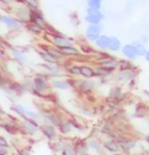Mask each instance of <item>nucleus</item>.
Returning a JSON list of instances; mask_svg holds the SVG:
<instances>
[{
  "label": "nucleus",
  "mask_w": 149,
  "mask_h": 155,
  "mask_svg": "<svg viewBox=\"0 0 149 155\" xmlns=\"http://www.w3.org/2000/svg\"><path fill=\"white\" fill-rule=\"evenodd\" d=\"M31 90L35 92L38 96H42L49 90V84L47 76L43 74H37L31 80Z\"/></svg>",
  "instance_id": "f257e3e1"
},
{
  "label": "nucleus",
  "mask_w": 149,
  "mask_h": 155,
  "mask_svg": "<svg viewBox=\"0 0 149 155\" xmlns=\"http://www.w3.org/2000/svg\"><path fill=\"white\" fill-rule=\"evenodd\" d=\"M39 122L34 119H23L20 123V128L25 134L31 136H38L39 134Z\"/></svg>",
  "instance_id": "f03ea898"
},
{
  "label": "nucleus",
  "mask_w": 149,
  "mask_h": 155,
  "mask_svg": "<svg viewBox=\"0 0 149 155\" xmlns=\"http://www.w3.org/2000/svg\"><path fill=\"white\" fill-rule=\"evenodd\" d=\"M39 132L43 134V136L45 137L46 139H48L49 141H54L55 139H57V130L56 127L50 125V124H41L39 126Z\"/></svg>",
  "instance_id": "7ed1b4c3"
},
{
  "label": "nucleus",
  "mask_w": 149,
  "mask_h": 155,
  "mask_svg": "<svg viewBox=\"0 0 149 155\" xmlns=\"http://www.w3.org/2000/svg\"><path fill=\"white\" fill-rule=\"evenodd\" d=\"M0 21L11 30H18V28H22V25L17 18H14V17L9 15H1L0 16Z\"/></svg>",
  "instance_id": "20e7f679"
},
{
  "label": "nucleus",
  "mask_w": 149,
  "mask_h": 155,
  "mask_svg": "<svg viewBox=\"0 0 149 155\" xmlns=\"http://www.w3.org/2000/svg\"><path fill=\"white\" fill-rule=\"evenodd\" d=\"M30 22L36 25L37 27L42 28L43 31H46L47 28V23L44 19V17L41 12H38L37 10H31V16H30Z\"/></svg>",
  "instance_id": "39448f33"
},
{
  "label": "nucleus",
  "mask_w": 149,
  "mask_h": 155,
  "mask_svg": "<svg viewBox=\"0 0 149 155\" xmlns=\"http://www.w3.org/2000/svg\"><path fill=\"white\" fill-rule=\"evenodd\" d=\"M103 18V14L99 12V10L95 9H89L87 10V15L85 16V20L90 25H98L101 22Z\"/></svg>",
  "instance_id": "423d86ee"
},
{
  "label": "nucleus",
  "mask_w": 149,
  "mask_h": 155,
  "mask_svg": "<svg viewBox=\"0 0 149 155\" xmlns=\"http://www.w3.org/2000/svg\"><path fill=\"white\" fill-rule=\"evenodd\" d=\"M52 42H53L54 46L58 49H61L66 46H72L71 40L66 37L61 36V35H53L52 36Z\"/></svg>",
  "instance_id": "0eeeda50"
},
{
  "label": "nucleus",
  "mask_w": 149,
  "mask_h": 155,
  "mask_svg": "<svg viewBox=\"0 0 149 155\" xmlns=\"http://www.w3.org/2000/svg\"><path fill=\"white\" fill-rule=\"evenodd\" d=\"M15 15L20 22H28L31 16V10L27 6H19L16 8Z\"/></svg>",
  "instance_id": "6e6552de"
},
{
  "label": "nucleus",
  "mask_w": 149,
  "mask_h": 155,
  "mask_svg": "<svg viewBox=\"0 0 149 155\" xmlns=\"http://www.w3.org/2000/svg\"><path fill=\"white\" fill-rule=\"evenodd\" d=\"M43 118L45 120V122H47V124H50V125L54 126V127H58V126L62 123V120L60 119V117L58 116L57 114H54L51 112L45 113Z\"/></svg>",
  "instance_id": "1a4fd4ad"
},
{
  "label": "nucleus",
  "mask_w": 149,
  "mask_h": 155,
  "mask_svg": "<svg viewBox=\"0 0 149 155\" xmlns=\"http://www.w3.org/2000/svg\"><path fill=\"white\" fill-rule=\"evenodd\" d=\"M99 33H101V28L96 25H90L88 28H86V38L90 41H95L99 37Z\"/></svg>",
  "instance_id": "9d476101"
},
{
  "label": "nucleus",
  "mask_w": 149,
  "mask_h": 155,
  "mask_svg": "<svg viewBox=\"0 0 149 155\" xmlns=\"http://www.w3.org/2000/svg\"><path fill=\"white\" fill-rule=\"evenodd\" d=\"M52 87L58 90H68L70 88L69 83L66 80H60V79H53L51 81Z\"/></svg>",
  "instance_id": "9b49d317"
},
{
  "label": "nucleus",
  "mask_w": 149,
  "mask_h": 155,
  "mask_svg": "<svg viewBox=\"0 0 149 155\" xmlns=\"http://www.w3.org/2000/svg\"><path fill=\"white\" fill-rule=\"evenodd\" d=\"M41 67L46 72L50 73L53 76H58L60 74V68L57 66V64H43V65H41Z\"/></svg>",
  "instance_id": "f8f14e48"
},
{
  "label": "nucleus",
  "mask_w": 149,
  "mask_h": 155,
  "mask_svg": "<svg viewBox=\"0 0 149 155\" xmlns=\"http://www.w3.org/2000/svg\"><path fill=\"white\" fill-rule=\"evenodd\" d=\"M39 55L46 64H57V62H58V60L55 59L53 56H51V55H50L47 51H45V50L40 51Z\"/></svg>",
  "instance_id": "ddd939ff"
},
{
  "label": "nucleus",
  "mask_w": 149,
  "mask_h": 155,
  "mask_svg": "<svg viewBox=\"0 0 149 155\" xmlns=\"http://www.w3.org/2000/svg\"><path fill=\"white\" fill-rule=\"evenodd\" d=\"M11 55H12L18 62H25V61H27V55L17 48L11 49Z\"/></svg>",
  "instance_id": "4468645a"
},
{
  "label": "nucleus",
  "mask_w": 149,
  "mask_h": 155,
  "mask_svg": "<svg viewBox=\"0 0 149 155\" xmlns=\"http://www.w3.org/2000/svg\"><path fill=\"white\" fill-rule=\"evenodd\" d=\"M58 129H59V132L61 134H63V135H68L72 131V126L68 122H62L58 126Z\"/></svg>",
  "instance_id": "2eb2a0df"
},
{
  "label": "nucleus",
  "mask_w": 149,
  "mask_h": 155,
  "mask_svg": "<svg viewBox=\"0 0 149 155\" xmlns=\"http://www.w3.org/2000/svg\"><path fill=\"white\" fill-rule=\"evenodd\" d=\"M109 42H110V38L107 36H99L98 39L95 40L96 45L101 49L108 48V47H109Z\"/></svg>",
  "instance_id": "dca6fc26"
},
{
  "label": "nucleus",
  "mask_w": 149,
  "mask_h": 155,
  "mask_svg": "<svg viewBox=\"0 0 149 155\" xmlns=\"http://www.w3.org/2000/svg\"><path fill=\"white\" fill-rule=\"evenodd\" d=\"M123 53L124 55L128 58H130V59H133V58H135L136 56V51L135 49H134V47L132 45H126L123 48Z\"/></svg>",
  "instance_id": "f3484780"
},
{
  "label": "nucleus",
  "mask_w": 149,
  "mask_h": 155,
  "mask_svg": "<svg viewBox=\"0 0 149 155\" xmlns=\"http://www.w3.org/2000/svg\"><path fill=\"white\" fill-rule=\"evenodd\" d=\"M12 110L16 115L22 117L23 119L25 118V114H27V110H28L27 107H25L23 106H22V104H13Z\"/></svg>",
  "instance_id": "a211bd4d"
},
{
  "label": "nucleus",
  "mask_w": 149,
  "mask_h": 155,
  "mask_svg": "<svg viewBox=\"0 0 149 155\" xmlns=\"http://www.w3.org/2000/svg\"><path fill=\"white\" fill-rule=\"evenodd\" d=\"M60 51L62 52V54L64 56L66 55H78L79 54V51L73 46H66V47H63V48L60 49Z\"/></svg>",
  "instance_id": "6ab92c4d"
},
{
  "label": "nucleus",
  "mask_w": 149,
  "mask_h": 155,
  "mask_svg": "<svg viewBox=\"0 0 149 155\" xmlns=\"http://www.w3.org/2000/svg\"><path fill=\"white\" fill-rule=\"evenodd\" d=\"M45 51L48 52V53L51 55V56H53L56 60H58L59 58L64 56V55L62 54V52L60 51V49L56 48V47H50V48L45 49Z\"/></svg>",
  "instance_id": "aec40b11"
},
{
  "label": "nucleus",
  "mask_w": 149,
  "mask_h": 155,
  "mask_svg": "<svg viewBox=\"0 0 149 155\" xmlns=\"http://www.w3.org/2000/svg\"><path fill=\"white\" fill-rule=\"evenodd\" d=\"M2 128H3L8 134H10V135H13V134H15L17 132L15 124H13V123H11V122H4V124L2 125Z\"/></svg>",
  "instance_id": "412c9836"
},
{
  "label": "nucleus",
  "mask_w": 149,
  "mask_h": 155,
  "mask_svg": "<svg viewBox=\"0 0 149 155\" xmlns=\"http://www.w3.org/2000/svg\"><path fill=\"white\" fill-rule=\"evenodd\" d=\"M120 47H121V43H120V41L117 39V38H110V42H109V48L111 51H118V50L120 49Z\"/></svg>",
  "instance_id": "4be33fe9"
},
{
  "label": "nucleus",
  "mask_w": 149,
  "mask_h": 155,
  "mask_svg": "<svg viewBox=\"0 0 149 155\" xmlns=\"http://www.w3.org/2000/svg\"><path fill=\"white\" fill-rule=\"evenodd\" d=\"M23 4L25 5L28 8H30L31 10H38L39 9V0H22Z\"/></svg>",
  "instance_id": "5701e85b"
},
{
  "label": "nucleus",
  "mask_w": 149,
  "mask_h": 155,
  "mask_svg": "<svg viewBox=\"0 0 149 155\" xmlns=\"http://www.w3.org/2000/svg\"><path fill=\"white\" fill-rule=\"evenodd\" d=\"M80 75H82L83 77L90 78L94 75V71L88 66H81L80 67Z\"/></svg>",
  "instance_id": "b1692460"
},
{
  "label": "nucleus",
  "mask_w": 149,
  "mask_h": 155,
  "mask_svg": "<svg viewBox=\"0 0 149 155\" xmlns=\"http://www.w3.org/2000/svg\"><path fill=\"white\" fill-rule=\"evenodd\" d=\"M132 46L134 47V49H135V51H136V54H137V55H139V56H143V55H145V53H146L145 47L143 46L141 43H139V42H134Z\"/></svg>",
  "instance_id": "393cba45"
},
{
  "label": "nucleus",
  "mask_w": 149,
  "mask_h": 155,
  "mask_svg": "<svg viewBox=\"0 0 149 155\" xmlns=\"http://www.w3.org/2000/svg\"><path fill=\"white\" fill-rule=\"evenodd\" d=\"M101 4V0H88V1H87V5H88L89 9L99 10Z\"/></svg>",
  "instance_id": "a878e982"
},
{
  "label": "nucleus",
  "mask_w": 149,
  "mask_h": 155,
  "mask_svg": "<svg viewBox=\"0 0 149 155\" xmlns=\"http://www.w3.org/2000/svg\"><path fill=\"white\" fill-rule=\"evenodd\" d=\"M27 28H28V31H30L31 33H33L35 35H40L43 31L42 28H40L39 27H37L36 25H34V23H31V22H30L27 25Z\"/></svg>",
  "instance_id": "bb28decb"
},
{
  "label": "nucleus",
  "mask_w": 149,
  "mask_h": 155,
  "mask_svg": "<svg viewBox=\"0 0 149 155\" xmlns=\"http://www.w3.org/2000/svg\"><path fill=\"white\" fill-rule=\"evenodd\" d=\"M104 147L107 149H109L110 151H118V145L116 144V143H114L113 141H107L104 143Z\"/></svg>",
  "instance_id": "cd10ccee"
},
{
  "label": "nucleus",
  "mask_w": 149,
  "mask_h": 155,
  "mask_svg": "<svg viewBox=\"0 0 149 155\" xmlns=\"http://www.w3.org/2000/svg\"><path fill=\"white\" fill-rule=\"evenodd\" d=\"M62 155H77V151L72 147H65L62 150Z\"/></svg>",
  "instance_id": "c85d7f7f"
},
{
  "label": "nucleus",
  "mask_w": 149,
  "mask_h": 155,
  "mask_svg": "<svg viewBox=\"0 0 149 155\" xmlns=\"http://www.w3.org/2000/svg\"><path fill=\"white\" fill-rule=\"evenodd\" d=\"M9 142L7 141V139L4 136L0 135V147L1 148H9Z\"/></svg>",
  "instance_id": "c756f323"
},
{
  "label": "nucleus",
  "mask_w": 149,
  "mask_h": 155,
  "mask_svg": "<svg viewBox=\"0 0 149 155\" xmlns=\"http://www.w3.org/2000/svg\"><path fill=\"white\" fill-rule=\"evenodd\" d=\"M69 72H70V74H72V75H74V76L80 75V67L73 66V67H71V68L69 69Z\"/></svg>",
  "instance_id": "7c9ffc66"
},
{
  "label": "nucleus",
  "mask_w": 149,
  "mask_h": 155,
  "mask_svg": "<svg viewBox=\"0 0 149 155\" xmlns=\"http://www.w3.org/2000/svg\"><path fill=\"white\" fill-rule=\"evenodd\" d=\"M17 155H31V153L27 148H20L17 150Z\"/></svg>",
  "instance_id": "2f4dec72"
},
{
  "label": "nucleus",
  "mask_w": 149,
  "mask_h": 155,
  "mask_svg": "<svg viewBox=\"0 0 149 155\" xmlns=\"http://www.w3.org/2000/svg\"><path fill=\"white\" fill-rule=\"evenodd\" d=\"M5 57H6V53H5V51L3 50V48L0 46V60H3Z\"/></svg>",
  "instance_id": "473e14b6"
},
{
  "label": "nucleus",
  "mask_w": 149,
  "mask_h": 155,
  "mask_svg": "<svg viewBox=\"0 0 149 155\" xmlns=\"http://www.w3.org/2000/svg\"><path fill=\"white\" fill-rule=\"evenodd\" d=\"M0 155H8V148L0 147Z\"/></svg>",
  "instance_id": "72a5a7b5"
},
{
  "label": "nucleus",
  "mask_w": 149,
  "mask_h": 155,
  "mask_svg": "<svg viewBox=\"0 0 149 155\" xmlns=\"http://www.w3.org/2000/svg\"><path fill=\"white\" fill-rule=\"evenodd\" d=\"M103 64L104 65H109V66H116V62L114 61H103Z\"/></svg>",
  "instance_id": "f704fd0d"
},
{
  "label": "nucleus",
  "mask_w": 149,
  "mask_h": 155,
  "mask_svg": "<svg viewBox=\"0 0 149 155\" xmlns=\"http://www.w3.org/2000/svg\"><path fill=\"white\" fill-rule=\"evenodd\" d=\"M4 118H3V117H2L1 115H0V126H2V125H3L4 124Z\"/></svg>",
  "instance_id": "c9c22d12"
},
{
  "label": "nucleus",
  "mask_w": 149,
  "mask_h": 155,
  "mask_svg": "<svg viewBox=\"0 0 149 155\" xmlns=\"http://www.w3.org/2000/svg\"><path fill=\"white\" fill-rule=\"evenodd\" d=\"M145 58H146V60L149 61V51H148V52H146V53H145Z\"/></svg>",
  "instance_id": "e433bc0d"
},
{
  "label": "nucleus",
  "mask_w": 149,
  "mask_h": 155,
  "mask_svg": "<svg viewBox=\"0 0 149 155\" xmlns=\"http://www.w3.org/2000/svg\"><path fill=\"white\" fill-rule=\"evenodd\" d=\"M1 1L5 2V3H11V2H12L13 0H1Z\"/></svg>",
  "instance_id": "4c0bfd02"
},
{
  "label": "nucleus",
  "mask_w": 149,
  "mask_h": 155,
  "mask_svg": "<svg viewBox=\"0 0 149 155\" xmlns=\"http://www.w3.org/2000/svg\"><path fill=\"white\" fill-rule=\"evenodd\" d=\"M0 16H1V14H0Z\"/></svg>",
  "instance_id": "58836bf2"
}]
</instances>
